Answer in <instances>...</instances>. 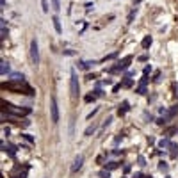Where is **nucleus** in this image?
I'll use <instances>...</instances> for the list:
<instances>
[{"mask_svg": "<svg viewBox=\"0 0 178 178\" xmlns=\"http://www.w3.org/2000/svg\"><path fill=\"white\" fill-rule=\"evenodd\" d=\"M118 166H119V164L112 160V162H107V166H105V169H109V171H112V169H116Z\"/></svg>", "mask_w": 178, "mask_h": 178, "instance_id": "obj_17", "label": "nucleus"}, {"mask_svg": "<svg viewBox=\"0 0 178 178\" xmlns=\"http://www.w3.org/2000/svg\"><path fill=\"white\" fill-rule=\"evenodd\" d=\"M150 71H151V66H146V68H144V71H143V73H144V75H148Z\"/></svg>", "mask_w": 178, "mask_h": 178, "instance_id": "obj_35", "label": "nucleus"}, {"mask_svg": "<svg viewBox=\"0 0 178 178\" xmlns=\"http://www.w3.org/2000/svg\"><path fill=\"white\" fill-rule=\"evenodd\" d=\"M141 44H143V48H150V47H151V37H150V36H146V37L143 39V43H141Z\"/></svg>", "mask_w": 178, "mask_h": 178, "instance_id": "obj_11", "label": "nucleus"}, {"mask_svg": "<svg viewBox=\"0 0 178 178\" xmlns=\"http://www.w3.org/2000/svg\"><path fill=\"white\" fill-rule=\"evenodd\" d=\"M166 121H167V116H166V118H159V119H157V123H159V125H164Z\"/></svg>", "mask_w": 178, "mask_h": 178, "instance_id": "obj_31", "label": "nucleus"}, {"mask_svg": "<svg viewBox=\"0 0 178 178\" xmlns=\"http://www.w3.org/2000/svg\"><path fill=\"white\" fill-rule=\"evenodd\" d=\"M134 16H136V11H132V13H130V16H128V21H132V20H134Z\"/></svg>", "mask_w": 178, "mask_h": 178, "instance_id": "obj_37", "label": "nucleus"}, {"mask_svg": "<svg viewBox=\"0 0 178 178\" xmlns=\"http://www.w3.org/2000/svg\"><path fill=\"white\" fill-rule=\"evenodd\" d=\"M95 98H96V95H87L85 96V102H95Z\"/></svg>", "mask_w": 178, "mask_h": 178, "instance_id": "obj_27", "label": "nucleus"}, {"mask_svg": "<svg viewBox=\"0 0 178 178\" xmlns=\"http://www.w3.org/2000/svg\"><path fill=\"white\" fill-rule=\"evenodd\" d=\"M41 6H43V13H48V2L47 0H41Z\"/></svg>", "mask_w": 178, "mask_h": 178, "instance_id": "obj_22", "label": "nucleus"}, {"mask_svg": "<svg viewBox=\"0 0 178 178\" xmlns=\"http://www.w3.org/2000/svg\"><path fill=\"white\" fill-rule=\"evenodd\" d=\"M137 93H139V95H146V87H144V84H141V85H139Z\"/></svg>", "mask_w": 178, "mask_h": 178, "instance_id": "obj_24", "label": "nucleus"}, {"mask_svg": "<svg viewBox=\"0 0 178 178\" xmlns=\"http://www.w3.org/2000/svg\"><path fill=\"white\" fill-rule=\"evenodd\" d=\"M93 93H95L96 96H103V91H102V89H100V87H98V89H95V91H93Z\"/></svg>", "mask_w": 178, "mask_h": 178, "instance_id": "obj_28", "label": "nucleus"}, {"mask_svg": "<svg viewBox=\"0 0 178 178\" xmlns=\"http://www.w3.org/2000/svg\"><path fill=\"white\" fill-rule=\"evenodd\" d=\"M52 6H54V11H61V4H59V0H52Z\"/></svg>", "mask_w": 178, "mask_h": 178, "instance_id": "obj_19", "label": "nucleus"}, {"mask_svg": "<svg viewBox=\"0 0 178 178\" xmlns=\"http://www.w3.org/2000/svg\"><path fill=\"white\" fill-rule=\"evenodd\" d=\"M169 148H171V157L176 159V157H178V146H176V144H169Z\"/></svg>", "mask_w": 178, "mask_h": 178, "instance_id": "obj_13", "label": "nucleus"}, {"mask_svg": "<svg viewBox=\"0 0 178 178\" xmlns=\"http://www.w3.org/2000/svg\"><path fill=\"white\" fill-rule=\"evenodd\" d=\"M121 87H123V84H116V85L112 87V93H118V91H119Z\"/></svg>", "mask_w": 178, "mask_h": 178, "instance_id": "obj_26", "label": "nucleus"}, {"mask_svg": "<svg viewBox=\"0 0 178 178\" xmlns=\"http://www.w3.org/2000/svg\"><path fill=\"white\" fill-rule=\"evenodd\" d=\"M7 71H9V64H7V62H4V61H2V75H6V73H7Z\"/></svg>", "mask_w": 178, "mask_h": 178, "instance_id": "obj_20", "label": "nucleus"}, {"mask_svg": "<svg viewBox=\"0 0 178 178\" xmlns=\"http://www.w3.org/2000/svg\"><path fill=\"white\" fill-rule=\"evenodd\" d=\"M98 176H100V178H110V171H109V169H102V171L98 173Z\"/></svg>", "mask_w": 178, "mask_h": 178, "instance_id": "obj_16", "label": "nucleus"}, {"mask_svg": "<svg viewBox=\"0 0 178 178\" xmlns=\"http://www.w3.org/2000/svg\"><path fill=\"white\" fill-rule=\"evenodd\" d=\"M176 132H178V128L171 126V128H167V130H166V136H173V134H176Z\"/></svg>", "mask_w": 178, "mask_h": 178, "instance_id": "obj_21", "label": "nucleus"}, {"mask_svg": "<svg viewBox=\"0 0 178 178\" xmlns=\"http://www.w3.org/2000/svg\"><path fill=\"white\" fill-rule=\"evenodd\" d=\"M2 87L6 89H11V91H18V93H23V95H34V91H32V87L30 85H27V84H23V82H18L16 84V80L14 82H9V84H2Z\"/></svg>", "mask_w": 178, "mask_h": 178, "instance_id": "obj_1", "label": "nucleus"}, {"mask_svg": "<svg viewBox=\"0 0 178 178\" xmlns=\"http://www.w3.org/2000/svg\"><path fill=\"white\" fill-rule=\"evenodd\" d=\"M30 59H32V64H39V47H37V41L32 39L30 41Z\"/></svg>", "mask_w": 178, "mask_h": 178, "instance_id": "obj_3", "label": "nucleus"}, {"mask_svg": "<svg viewBox=\"0 0 178 178\" xmlns=\"http://www.w3.org/2000/svg\"><path fill=\"white\" fill-rule=\"evenodd\" d=\"M176 112H178V105H173V107H171V110L167 112V119H169V118H174V116H176Z\"/></svg>", "mask_w": 178, "mask_h": 178, "instance_id": "obj_12", "label": "nucleus"}, {"mask_svg": "<svg viewBox=\"0 0 178 178\" xmlns=\"http://www.w3.org/2000/svg\"><path fill=\"white\" fill-rule=\"evenodd\" d=\"M141 178H151V176H148V174H143V176H141Z\"/></svg>", "mask_w": 178, "mask_h": 178, "instance_id": "obj_38", "label": "nucleus"}, {"mask_svg": "<svg viewBox=\"0 0 178 178\" xmlns=\"http://www.w3.org/2000/svg\"><path fill=\"white\" fill-rule=\"evenodd\" d=\"M95 132H96V126H95V125H93V126H87V128H85V132H84V136H87V137H89V136H91V134H95Z\"/></svg>", "mask_w": 178, "mask_h": 178, "instance_id": "obj_14", "label": "nucleus"}, {"mask_svg": "<svg viewBox=\"0 0 178 178\" xmlns=\"http://www.w3.org/2000/svg\"><path fill=\"white\" fill-rule=\"evenodd\" d=\"M70 89H71V96L77 98L78 93H80V84H78V77H77V71L71 70V80H70Z\"/></svg>", "mask_w": 178, "mask_h": 178, "instance_id": "obj_2", "label": "nucleus"}, {"mask_svg": "<svg viewBox=\"0 0 178 178\" xmlns=\"http://www.w3.org/2000/svg\"><path fill=\"white\" fill-rule=\"evenodd\" d=\"M159 146H160V148H166V146H169V141H167V139H162V141L159 143Z\"/></svg>", "mask_w": 178, "mask_h": 178, "instance_id": "obj_25", "label": "nucleus"}, {"mask_svg": "<svg viewBox=\"0 0 178 178\" xmlns=\"http://www.w3.org/2000/svg\"><path fill=\"white\" fill-rule=\"evenodd\" d=\"M23 75H20V73H13V80H16V82H23Z\"/></svg>", "mask_w": 178, "mask_h": 178, "instance_id": "obj_18", "label": "nucleus"}, {"mask_svg": "<svg viewBox=\"0 0 178 178\" xmlns=\"http://www.w3.org/2000/svg\"><path fill=\"white\" fill-rule=\"evenodd\" d=\"M93 7H95V6H93V4H91V2H89V4H85V11H87V13H89V11H91V9H93Z\"/></svg>", "mask_w": 178, "mask_h": 178, "instance_id": "obj_33", "label": "nucleus"}, {"mask_svg": "<svg viewBox=\"0 0 178 178\" xmlns=\"http://www.w3.org/2000/svg\"><path fill=\"white\" fill-rule=\"evenodd\" d=\"M110 121H112V118H110V116H109V118L105 119V123H103V126H107V125H110Z\"/></svg>", "mask_w": 178, "mask_h": 178, "instance_id": "obj_36", "label": "nucleus"}, {"mask_svg": "<svg viewBox=\"0 0 178 178\" xmlns=\"http://www.w3.org/2000/svg\"><path fill=\"white\" fill-rule=\"evenodd\" d=\"M139 166H146V160H144V157H139Z\"/></svg>", "mask_w": 178, "mask_h": 178, "instance_id": "obj_34", "label": "nucleus"}, {"mask_svg": "<svg viewBox=\"0 0 178 178\" xmlns=\"http://www.w3.org/2000/svg\"><path fill=\"white\" fill-rule=\"evenodd\" d=\"M82 166H84V155H78V157L73 160V164H71V173H77Z\"/></svg>", "mask_w": 178, "mask_h": 178, "instance_id": "obj_6", "label": "nucleus"}, {"mask_svg": "<svg viewBox=\"0 0 178 178\" xmlns=\"http://www.w3.org/2000/svg\"><path fill=\"white\" fill-rule=\"evenodd\" d=\"M52 21H54V27H55L57 34H61V32H62V27H61V21H59V18H57V16H54V20H52Z\"/></svg>", "mask_w": 178, "mask_h": 178, "instance_id": "obj_10", "label": "nucleus"}, {"mask_svg": "<svg viewBox=\"0 0 178 178\" xmlns=\"http://www.w3.org/2000/svg\"><path fill=\"white\" fill-rule=\"evenodd\" d=\"M50 114H52V123H59V107H57L55 96H52V100H50Z\"/></svg>", "mask_w": 178, "mask_h": 178, "instance_id": "obj_4", "label": "nucleus"}, {"mask_svg": "<svg viewBox=\"0 0 178 178\" xmlns=\"http://www.w3.org/2000/svg\"><path fill=\"white\" fill-rule=\"evenodd\" d=\"M96 112H98V109H93V112H89V114H87V119H91V118H93Z\"/></svg>", "mask_w": 178, "mask_h": 178, "instance_id": "obj_29", "label": "nucleus"}, {"mask_svg": "<svg viewBox=\"0 0 178 178\" xmlns=\"http://www.w3.org/2000/svg\"><path fill=\"white\" fill-rule=\"evenodd\" d=\"M128 109H130V103L128 102H123L119 107H118V116H125L128 112Z\"/></svg>", "mask_w": 178, "mask_h": 178, "instance_id": "obj_7", "label": "nucleus"}, {"mask_svg": "<svg viewBox=\"0 0 178 178\" xmlns=\"http://www.w3.org/2000/svg\"><path fill=\"white\" fill-rule=\"evenodd\" d=\"M132 84H134V82H132V80H128V78H126V80H125V82H123V87H130V85H132Z\"/></svg>", "mask_w": 178, "mask_h": 178, "instance_id": "obj_30", "label": "nucleus"}, {"mask_svg": "<svg viewBox=\"0 0 178 178\" xmlns=\"http://www.w3.org/2000/svg\"><path fill=\"white\" fill-rule=\"evenodd\" d=\"M21 137H23L25 141H29L30 144H34V143H36V139H34V137L30 136V134H21Z\"/></svg>", "mask_w": 178, "mask_h": 178, "instance_id": "obj_15", "label": "nucleus"}, {"mask_svg": "<svg viewBox=\"0 0 178 178\" xmlns=\"http://www.w3.org/2000/svg\"><path fill=\"white\" fill-rule=\"evenodd\" d=\"M96 62L95 61H82V62H78V68L80 70H89V68H93Z\"/></svg>", "mask_w": 178, "mask_h": 178, "instance_id": "obj_8", "label": "nucleus"}, {"mask_svg": "<svg viewBox=\"0 0 178 178\" xmlns=\"http://www.w3.org/2000/svg\"><path fill=\"white\" fill-rule=\"evenodd\" d=\"M62 54H64V55H75L73 50H62Z\"/></svg>", "mask_w": 178, "mask_h": 178, "instance_id": "obj_32", "label": "nucleus"}, {"mask_svg": "<svg viewBox=\"0 0 178 178\" xmlns=\"http://www.w3.org/2000/svg\"><path fill=\"white\" fill-rule=\"evenodd\" d=\"M159 169H160V171H167V164H166L164 160H162V162H159Z\"/></svg>", "mask_w": 178, "mask_h": 178, "instance_id": "obj_23", "label": "nucleus"}, {"mask_svg": "<svg viewBox=\"0 0 178 178\" xmlns=\"http://www.w3.org/2000/svg\"><path fill=\"white\" fill-rule=\"evenodd\" d=\"M130 61H132V57H130V55H126V57H125L121 62H118V64L114 66V68H110L109 71H119V70H126V68H128V64H130Z\"/></svg>", "mask_w": 178, "mask_h": 178, "instance_id": "obj_5", "label": "nucleus"}, {"mask_svg": "<svg viewBox=\"0 0 178 178\" xmlns=\"http://www.w3.org/2000/svg\"><path fill=\"white\" fill-rule=\"evenodd\" d=\"M2 150L4 151H7L11 157H14V153H16V146H13V144H9V146H6V144H2Z\"/></svg>", "mask_w": 178, "mask_h": 178, "instance_id": "obj_9", "label": "nucleus"}]
</instances>
